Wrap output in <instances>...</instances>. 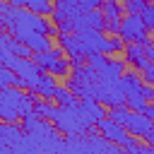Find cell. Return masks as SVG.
<instances>
[{
    "label": "cell",
    "instance_id": "cell-25",
    "mask_svg": "<svg viewBox=\"0 0 154 154\" xmlns=\"http://www.w3.org/2000/svg\"><path fill=\"white\" fill-rule=\"evenodd\" d=\"M128 113H130V108H128L125 103H120V106H113V108H108V118H111V120H116V123H125Z\"/></svg>",
    "mask_w": 154,
    "mask_h": 154
},
{
    "label": "cell",
    "instance_id": "cell-11",
    "mask_svg": "<svg viewBox=\"0 0 154 154\" xmlns=\"http://www.w3.org/2000/svg\"><path fill=\"white\" fill-rule=\"evenodd\" d=\"M123 55H125V60H128V65L130 67H135V70H140V72H144L149 65H152V58L147 55V48L142 46V43H128L125 46V51H123Z\"/></svg>",
    "mask_w": 154,
    "mask_h": 154
},
{
    "label": "cell",
    "instance_id": "cell-20",
    "mask_svg": "<svg viewBox=\"0 0 154 154\" xmlns=\"http://www.w3.org/2000/svg\"><path fill=\"white\" fill-rule=\"evenodd\" d=\"M70 77H75V79H79L82 84H94L96 79H99V70H94L91 65H79V67H72V72H70Z\"/></svg>",
    "mask_w": 154,
    "mask_h": 154
},
{
    "label": "cell",
    "instance_id": "cell-18",
    "mask_svg": "<svg viewBox=\"0 0 154 154\" xmlns=\"http://www.w3.org/2000/svg\"><path fill=\"white\" fill-rule=\"evenodd\" d=\"M53 101L58 103V106H75V103H79V96L67 87V84H58L55 87V91H53Z\"/></svg>",
    "mask_w": 154,
    "mask_h": 154
},
{
    "label": "cell",
    "instance_id": "cell-13",
    "mask_svg": "<svg viewBox=\"0 0 154 154\" xmlns=\"http://www.w3.org/2000/svg\"><path fill=\"white\" fill-rule=\"evenodd\" d=\"M79 106H82V111L87 113V118L96 125L101 118H106L108 116V108L101 103V101H96L94 96H84V99H79Z\"/></svg>",
    "mask_w": 154,
    "mask_h": 154
},
{
    "label": "cell",
    "instance_id": "cell-5",
    "mask_svg": "<svg viewBox=\"0 0 154 154\" xmlns=\"http://www.w3.org/2000/svg\"><path fill=\"white\" fill-rule=\"evenodd\" d=\"M46 72H53L55 77H67L72 72V65H70V58L67 53L60 48V46H53L51 51H43V53H34L31 55Z\"/></svg>",
    "mask_w": 154,
    "mask_h": 154
},
{
    "label": "cell",
    "instance_id": "cell-14",
    "mask_svg": "<svg viewBox=\"0 0 154 154\" xmlns=\"http://www.w3.org/2000/svg\"><path fill=\"white\" fill-rule=\"evenodd\" d=\"M128 70V60L125 58H108V63L103 65V70H99L101 79H120Z\"/></svg>",
    "mask_w": 154,
    "mask_h": 154
},
{
    "label": "cell",
    "instance_id": "cell-34",
    "mask_svg": "<svg viewBox=\"0 0 154 154\" xmlns=\"http://www.w3.org/2000/svg\"><path fill=\"white\" fill-rule=\"evenodd\" d=\"M144 113H147V116H149V118L154 120V101H149V103L144 106Z\"/></svg>",
    "mask_w": 154,
    "mask_h": 154
},
{
    "label": "cell",
    "instance_id": "cell-2",
    "mask_svg": "<svg viewBox=\"0 0 154 154\" xmlns=\"http://www.w3.org/2000/svg\"><path fill=\"white\" fill-rule=\"evenodd\" d=\"M51 120L55 123V128H58L63 135H77V132H87V130L96 128V125L87 118V113L82 111L79 103H75V106H55Z\"/></svg>",
    "mask_w": 154,
    "mask_h": 154
},
{
    "label": "cell",
    "instance_id": "cell-28",
    "mask_svg": "<svg viewBox=\"0 0 154 154\" xmlns=\"http://www.w3.org/2000/svg\"><path fill=\"white\" fill-rule=\"evenodd\" d=\"M147 0H123V7H125V14H140L144 10Z\"/></svg>",
    "mask_w": 154,
    "mask_h": 154
},
{
    "label": "cell",
    "instance_id": "cell-27",
    "mask_svg": "<svg viewBox=\"0 0 154 154\" xmlns=\"http://www.w3.org/2000/svg\"><path fill=\"white\" fill-rule=\"evenodd\" d=\"M106 63H108L106 53H89V55H87V65H91L94 70H103Z\"/></svg>",
    "mask_w": 154,
    "mask_h": 154
},
{
    "label": "cell",
    "instance_id": "cell-35",
    "mask_svg": "<svg viewBox=\"0 0 154 154\" xmlns=\"http://www.w3.org/2000/svg\"><path fill=\"white\" fill-rule=\"evenodd\" d=\"M152 38H154V36H152Z\"/></svg>",
    "mask_w": 154,
    "mask_h": 154
},
{
    "label": "cell",
    "instance_id": "cell-24",
    "mask_svg": "<svg viewBox=\"0 0 154 154\" xmlns=\"http://www.w3.org/2000/svg\"><path fill=\"white\" fill-rule=\"evenodd\" d=\"M149 101L140 94V91H130L128 94V99H125V106L130 108V111H144V106H147Z\"/></svg>",
    "mask_w": 154,
    "mask_h": 154
},
{
    "label": "cell",
    "instance_id": "cell-12",
    "mask_svg": "<svg viewBox=\"0 0 154 154\" xmlns=\"http://www.w3.org/2000/svg\"><path fill=\"white\" fill-rule=\"evenodd\" d=\"M101 5H103V0H55V7L63 10L67 17H75L87 10H99Z\"/></svg>",
    "mask_w": 154,
    "mask_h": 154
},
{
    "label": "cell",
    "instance_id": "cell-32",
    "mask_svg": "<svg viewBox=\"0 0 154 154\" xmlns=\"http://www.w3.org/2000/svg\"><path fill=\"white\" fill-rule=\"evenodd\" d=\"M142 77H144V82H149V84H154V63L142 72Z\"/></svg>",
    "mask_w": 154,
    "mask_h": 154
},
{
    "label": "cell",
    "instance_id": "cell-33",
    "mask_svg": "<svg viewBox=\"0 0 154 154\" xmlns=\"http://www.w3.org/2000/svg\"><path fill=\"white\" fill-rule=\"evenodd\" d=\"M84 63H87V55H72V58H70V65H72V67H79V65H84Z\"/></svg>",
    "mask_w": 154,
    "mask_h": 154
},
{
    "label": "cell",
    "instance_id": "cell-15",
    "mask_svg": "<svg viewBox=\"0 0 154 154\" xmlns=\"http://www.w3.org/2000/svg\"><path fill=\"white\" fill-rule=\"evenodd\" d=\"M24 43H29L34 53H43V51H51V48H53L51 36H48V34H43V31H31V34L24 38Z\"/></svg>",
    "mask_w": 154,
    "mask_h": 154
},
{
    "label": "cell",
    "instance_id": "cell-23",
    "mask_svg": "<svg viewBox=\"0 0 154 154\" xmlns=\"http://www.w3.org/2000/svg\"><path fill=\"white\" fill-rule=\"evenodd\" d=\"M101 10H103V14H106V17H123V12H125L123 0H103Z\"/></svg>",
    "mask_w": 154,
    "mask_h": 154
},
{
    "label": "cell",
    "instance_id": "cell-4",
    "mask_svg": "<svg viewBox=\"0 0 154 154\" xmlns=\"http://www.w3.org/2000/svg\"><path fill=\"white\" fill-rule=\"evenodd\" d=\"M96 130H99L106 140L116 142L118 147H123V149H128V152H135V149H137V144H140V137L130 135V132H128V128H125L123 123H116V120H111L108 116H106V118H101V120L96 123Z\"/></svg>",
    "mask_w": 154,
    "mask_h": 154
},
{
    "label": "cell",
    "instance_id": "cell-21",
    "mask_svg": "<svg viewBox=\"0 0 154 154\" xmlns=\"http://www.w3.org/2000/svg\"><path fill=\"white\" fill-rule=\"evenodd\" d=\"M26 7L36 14H43V17H51L53 10H55V0H26Z\"/></svg>",
    "mask_w": 154,
    "mask_h": 154
},
{
    "label": "cell",
    "instance_id": "cell-29",
    "mask_svg": "<svg viewBox=\"0 0 154 154\" xmlns=\"http://www.w3.org/2000/svg\"><path fill=\"white\" fill-rule=\"evenodd\" d=\"M120 24H123V17H106V34L108 36H118L120 34Z\"/></svg>",
    "mask_w": 154,
    "mask_h": 154
},
{
    "label": "cell",
    "instance_id": "cell-8",
    "mask_svg": "<svg viewBox=\"0 0 154 154\" xmlns=\"http://www.w3.org/2000/svg\"><path fill=\"white\" fill-rule=\"evenodd\" d=\"M120 36L125 38V43H144L149 38V29L144 26L140 14H125L120 24Z\"/></svg>",
    "mask_w": 154,
    "mask_h": 154
},
{
    "label": "cell",
    "instance_id": "cell-6",
    "mask_svg": "<svg viewBox=\"0 0 154 154\" xmlns=\"http://www.w3.org/2000/svg\"><path fill=\"white\" fill-rule=\"evenodd\" d=\"M91 96H94L96 101H101L106 108L120 106V103H125V99H128V94H125L120 79H101V77L94 82Z\"/></svg>",
    "mask_w": 154,
    "mask_h": 154
},
{
    "label": "cell",
    "instance_id": "cell-22",
    "mask_svg": "<svg viewBox=\"0 0 154 154\" xmlns=\"http://www.w3.org/2000/svg\"><path fill=\"white\" fill-rule=\"evenodd\" d=\"M125 46H128V43H125V38H123L120 34H118V36H108V38H106L103 53H106V55H116V53H123Z\"/></svg>",
    "mask_w": 154,
    "mask_h": 154
},
{
    "label": "cell",
    "instance_id": "cell-30",
    "mask_svg": "<svg viewBox=\"0 0 154 154\" xmlns=\"http://www.w3.org/2000/svg\"><path fill=\"white\" fill-rule=\"evenodd\" d=\"M140 94L147 99V101H154V84H149V82H144L142 87H140Z\"/></svg>",
    "mask_w": 154,
    "mask_h": 154
},
{
    "label": "cell",
    "instance_id": "cell-10",
    "mask_svg": "<svg viewBox=\"0 0 154 154\" xmlns=\"http://www.w3.org/2000/svg\"><path fill=\"white\" fill-rule=\"evenodd\" d=\"M123 125L128 128V132H130V135H135V137H142V140H144V137L152 132L154 120H152L144 111H130Z\"/></svg>",
    "mask_w": 154,
    "mask_h": 154
},
{
    "label": "cell",
    "instance_id": "cell-19",
    "mask_svg": "<svg viewBox=\"0 0 154 154\" xmlns=\"http://www.w3.org/2000/svg\"><path fill=\"white\" fill-rule=\"evenodd\" d=\"M58 46L67 53V58H72V55H84V53L79 51L77 34H60V36H58Z\"/></svg>",
    "mask_w": 154,
    "mask_h": 154
},
{
    "label": "cell",
    "instance_id": "cell-3",
    "mask_svg": "<svg viewBox=\"0 0 154 154\" xmlns=\"http://www.w3.org/2000/svg\"><path fill=\"white\" fill-rule=\"evenodd\" d=\"M0 65H7V67H12L24 82H26V89H36V84H38V79H41V75L46 72L34 58H22V55H14L12 51H7V48H0Z\"/></svg>",
    "mask_w": 154,
    "mask_h": 154
},
{
    "label": "cell",
    "instance_id": "cell-7",
    "mask_svg": "<svg viewBox=\"0 0 154 154\" xmlns=\"http://www.w3.org/2000/svg\"><path fill=\"white\" fill-rule=\"evenodd\" d=\"M24 135H26L24 125L2 120L0 123V149H2V154H19Z\"/></svg>",
    "mask_w": 154,
    "mask_h": 154
},
{
    "label": "cell",
    "instance_id": "cell-26",
    "mask_svg": "<svg viewBox=\"0 0 154 154\" xmlns=\"http://www.w3.org/2000/svg\"><path fill=\"white\" fill-rule=\"evenodd\" d=\"M140 17H142V22H144V26L154 34V2H147L144 5V10L140 12Z\"/></svg>",
    "mask_w": 154,
    "mask_h": 154
},
{
    "label": "cell",
    "instance_id": "cell-31",
    "mask_svg": "<svg viewBox=\"0 0 154 154\" xmlns=\"http://www.w3.org/2000/svg\"><path fill=\"white\" fill-rule=\"evenodd\" d=\"M51 19H53L55 24H60L63 19H67V14H65L63 10H58V7H55V10H53V14H51Z\"/></svg>",
    "mask_w": 154,
    "mask_h": 154
},
{
    "label": "cell",
    "instance_id": "cell-16",
    "mask_svg": "<svg viewBox=\"0 0 154 154\" xmlns=\"http://www.w3.org/2000/svg\"><path fill=\"white\" fill-rule=\"evenodd\" d=\"M120 84H123V89H125V94H130V91H140V87L144 84V77H142V72L140 70H125V75L120 77Z\"/></svg>",
    "mask_w": 154,
    "mask_h": 154
},
{
    "label": "cell",
    "instance_id": "cell-9",
    "mask_svg": "<svg viewBox=\"0 0 154 154\" xmlns=\"http://www.w3.org/2000/svg\"><path fill=\"white\" fill-rule=\"evenodd\" d=\"M75 34H77V41H79V51H82L84 55H89V53H103L106 38H108L106 31L84 29V31H75Z\"/></svg>",
    "mask_w": 154,
    "mask_h": 154
},
{
    "label": "cell",
    "instance_id": "cell-1",
    "mask_svg": "<svg viewBox=\"0 0 154 154\" xmlns=\"http://www.w3.org/2000/svg\"><path fill=\"white\" fill-rule=\"evenodd\" d=\"M36 91L22 87H0V118L7 123H19L26 113L34 111Z\"/></svg>",
    "mask_w": 154,
    "mask_h": 154
},
{
    "label": "cell",
    "instance_id": "cell-17",
    "mask_svg": "<svg viewBox=\"0 0 154 154\" xmlns=\"http://www.w3.org/2000/svg\"><path fill=\"white\" fill-rule=\"evenodd\" d=\"M55 87H58V82H55V75H53V72H43L34 91H36L41 99H53V91H55Z\"/></svg>",
    "mask_w": 154,
    "mask_h": 154
}]
</instances>
